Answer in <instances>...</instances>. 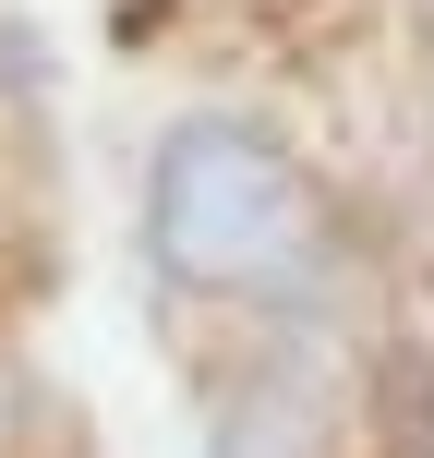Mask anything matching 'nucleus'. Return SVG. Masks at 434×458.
Masks as SVG:
<instances>
[{"label":"nucleus","mask_w":434,"mask_h":458,"mask_svg":"<svg viewBox=\"0 0 434 458\" xmlns=\"http://www.w3.org/2000/svg\"><path fill=\"white\" fill-rule=\"evenodd\" d=\"M145 242L193 290H253L314 242V182L266 121H182L145 169Z\"/></svg>","instance_id":"1"},{"label":"nucleus","mask_w":434,"mask_h":458,"mask_svg":"<svg viewBox=\"0 0 434 458\" xmlns=\"http://www.w3.org/2000/svg\"><path fill=\"white\" fill-rule=\"evenodd\" d=\"M326 446H338V398L302 362L253 374V386L229 398V422H217V458H326Z\"/></svg>","instance_id":"2"},{"label":"nucleus","mask_w":434,"mask_h":458,"mask_svg":"<svg viewBox=\"0 0 434 458\" xmlns=\"http://www.w3.org/2000/svg\"><path fill=\"white\" fill-rule=\"evenodd\" d=\"M13 435H24V386L0 374V458H13Z\"/></svg>","instance_id":"4"},{"label":"nucleus","mask_w":434,"mask_h":458,"mask_svg":"<svg viewBox=\"0 0 434 458\" xmlns=\"http://www.w3.org/2000/svg\"><path fill=\"white\" fill-rule=\"evenodd\" d=\"M374 458H434V350H387L374 362Z\"/></svg>","instance_id":"3"}]
</instances>
